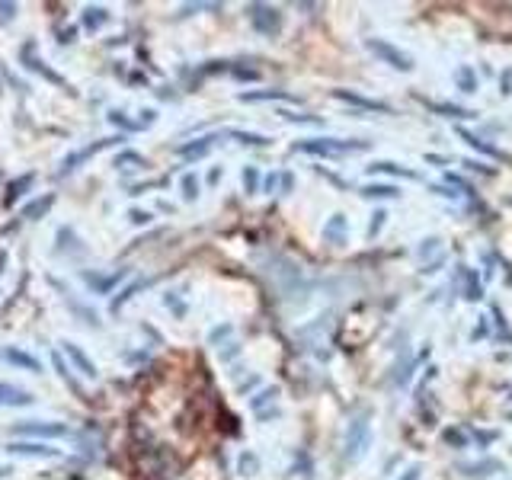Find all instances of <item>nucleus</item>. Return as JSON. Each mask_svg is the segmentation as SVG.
Wrapping results in <instances>:
<instances>
[{
	"label": "nucleus",
	"instance_id": "obj_1",
	"mask_svg": "<svg viewBox=\"0 0 512 480\" xmlns=\"http://www.w3.org/2000/svg\"><path fill=\"white\" fill-rule=\"evenodd\" d=\"M368 445H372V410H362V413H356L349 420V426H346V439H343V458L349 461V464H356V461H362L365 458V452H368Z\"/></svg>",
	"mask_w": 512,
	"mask_h": 480
},
{
	"label": "nucleus",
	"instance_id": "obj_2",
	"mask_svg": "<svg viewBox=\"0 0 512 480\" xmlns=\"http://www.w3.org/2000/svg\"><path fill=\"white\" fill-rule=\"evenodd\" d=\"M372 141H346V138H304L295 144V151L311 154V157H343V154H356V151H368Z\"/></svg>",
	"mask_w": 512,
	"mask_h": 480
},
{
	"label": "nucleus",
	"instance_id": "obj_3",
	"mask_svg": "<svg viewBox=\"0 0 512 480\" xmlns=\"http://www.w3.org/2000/svg\"><path fill=\"white\" fill-rule=\"evenodd\" d=\"M10 432L16 439H61L68 436V423H55V420H23V423H13Z\"/></svg>",
	"mask_w": 512,
	"mask_h": 480
},
{
	"label": "nucleus",
	"instance_id": "obj_4",
	"mask_svg": "<svg viewBox=\"0 0 512 480\" xmlns=\"http://www.w3.org/2000/svg\"><path fill=\"white\" fill-rule=\"evenodd\" d=\"M247 20L260 36H279L282 29V13L269 4H247Z\"/></svg>",
	"mask_w": 512,
	"mask_h": 480
},
{
	"label": "nucleus",
	"instance_id": "obj_5",
	"mask_svg": "<svg viewBox=\"0 0 512 480\" xmlns=\"http://www.w3.org/2000/svg\"><path fill=\"white\" fill-rule=\"evenodd\" d=\"M365 45H368V52L381 58L384 64H391L394 71H413V58L407 52H400V48L391 45L388 39H365Z\"/></svg>",
	"mask_w": 512,
	"mask_h": 480
},
{
	"label": "nucleus",
	"instance_id": "obj_6",
	"mask_svg": "<svg viewBox=\"0 0 512 480\" xmlns=\"http://www.w3.org/2000/svg\"><path fill=\"white\" fill-rule=\"evenodd\" d=\"M333 100L349 103V106L365 109V112H384V116H394V109H391L388 103L372 100V96H362V93H356V90H333Z\"/></svg>",
	"mask_w": 512,
	"mask_h": 480
},
{
	"label": "nucleus",
	"instance_id": "obj_7",
	"mask_svg": "<svg viewBox=\"0 0 512 480\" xmlns=\"http://www.w3.org/2000/svg\"><path fill=\"white\" fill-rule=\"evenodd\" d=\"M116 141H122V138H100L96 144H90V148H84V151H77V154H68L61 160V176H68V173H74L80 164H84L87 157H93V154H100V151H106V148H112Z\"/></svg>",
	"mask_w": 512,
	"mask_h": 480
},
{
	"label": "nucleus",
	"instance_id": "obj_8",
	"mask_svg": "<svg viewBox=\"0 0 512 480\" xmlns=\"http://www.w3.org/2000/svg\"><path fill=\"white\" fill-rule=\"evenodd\" d=\"M7 452L10 455H20V458H58L61 452L58 448H52V445H45V442H10L7 445Z\"/></svg>",
	"mask_w": 512,
	"mask_h": 480
},
{
	"label": "nucleus",
	"instance_id": "obj_9",
	"mask_svg": "<svg viewBox=\"0 0 512 480\" xmlns=\"http://www.w3.org/2000/svg\"><path fill=\"white\" fill-rule=\"evenodd\" d=\"M55 288H58V292H61V301H64V304H68V308H71V311H74V314H77L80 320H84V324H87V327H93V330H100V317H96V311H90V308H87V304H80V301H77V298H74V295L68 292V288H61L58 282H55Z\"/></svg>",
	"mask_w": 512,
	"mask_h": 480
},
{
	"label": "nucleus",
	"instance_id": "obj_10",
	"mask_svg": "<svg viewBox=\"0 0 512 480\" xmlns=\"http://www.w3.org/2000/svg\"><path fill=\"white\" fill-rule=\"evenodd\" d=\"M240 103H272V100H282V103H298V96L285 93V90H244L237 96Z\"/></svg>",
	"mask_w": 512,
	"mask_h": 480
},
{
	"label": "nucleus",
	"instance_id": "obj_11",
	"mask_svg": "<svg viewBox=\"0 0 512 480\" xmlns=\"http://www.w3.org/2000/svg\"><path fill=\"white\" fill-rule=\"evenodd\" d=\"M458 138H461L464 144H471L474 151H480V154L493 157V160H506V154H503L500 148H496V144H490V141H484L480 135H474L471 128H461V125H458Z\"/></svg>",
	"mask_w": 512,
	"mask_h": 480
},
{
	"label": "nucleus",
	"instance_id": "obj_12",
	"mask_svg": "<svg viewBox=\"0 0 512 480\" xmlns=\"http://www.w3.org/2000/svg\"><path fill=\"white\" fill-rule=\"evenodd\" d=\"M32 400H36V397H32L29 391L16 388V384L0 381V407H29Z\"/></svg>",
	"mask_w": 512,
	"mask_h": 480
},
{
	"label": "nucleus",
	"instance_id": "obj_13",
	"mask_svg": "<svg viewBox=\"0 0 512 480\" xmlns=\"http://www.w3.org/2000/svg\"><path fill=\"white\" fill-rule=\"evenodd\" d=\"M324 240L333 247H343L346 240H349V221L346 215H333L327 224H324Z\"/></svg>",
	"mask_w": 512,
	"mask_h": 480
},
{
	"label": "nucleus",
	"instance_id": "obj_14",
	"mask_svg": "<svg viewBox=\"0 0 512 480\" xmlns=\"http://www.w3.org/2000/svg\"><path fill=\"white\" fill-rule=\"evenodd\" d=\"M10 365H16V368H23V372H32V375H39L42 372V362L36 359V356H29V352H23V349H13V346H7L4 352H0Z\"/></svg>",
	"mask_w": 512,
	"mask_h": 480
},
{
	"label": "nucleus",
	"instance_id": "obj_15",
	"mask_svg": "<svg viewBox=\"0 0 512 480\" xmlns=\"http://www.w3.org/2000/svg\"><path fill=\"white\" fill-rule=\"evenodd\" d=\"M128 276V269H116V272H109V276H96V272H84V282L93 288L96 295H109V288L122 282Z\"/></svg>",
	"mask_w": 512,
	"mask_h": 480
},
{
	"label": "nucleus",
	"instance_id": "obj_16",
	"mask_svg": "<svg viewBox=\"0 0 512 480\" xmlns=\"http://www.w3.org/2000/svg\"><path fill=\"white\" fill-rule=\"evenodd\" d=\"M61 346H64V352H68V359L77 365V372L84 375V378H96V375H100V372H96V365L90 362V356H87V352L80 349L77 343H61Z\"/></svg>",
	"mask_w": 512,
	"mask_h": 480
},
{
	"label": "nucleus",
	"instance_id": "obj_17",
	"mask_svg": "<svg viewBox=\"0 0 512 480\" xmlns=\"http://www.w3.org/2000/svg\"><path fill=\"white\" fill-rule=\"evenodd\" d=\"M23 61H26V68H29V71H36V74H42L45 80H52V84L64 87V77H61V74H55L52 68H48V64H45L42 58L32 55V45H26V48H23Z\"/></svg>",
	"mask_w": 512,
	"mask_h": 480
},
{
	"label": "nucleus",
	"instance_id": "obj_18",
	"mask_svg": "<svg viewBox=\"0 0 512 480\" xmlns=\"http://www.w3.org/2000/svg\"><path fill=\"white\" fill-rule=\"evenodd\" d=\"M461 282H464V298H468V301L484 298V285H480V276L471 266H461Z\"/></svg>",
	"mask_w": 512,
	"mask_h": 480
},
{
	"label": "nucleus",
	"instance_id": "obj_19",
	"mask_svg": "<svg viewBox=\"0 0 512 480\" xmlns=\"http://www.w3.org/2000/svg\"><path fill=\"white\" fill-rule=\"evenodd\" d=\"M432 112H439V116L445 119H471L474 112L471 109H464V106H455V103H432V100H423Z\"/></svg>",
	"mask_w": 512,
	"mask_h": 480
},
{
	"label": "nucleus",
	"instance_id": "obj_20",
	"mask_svg": "<svg viewBox=\"0 0 512 480\" xmlns=\"http://www.w3.org/2000/svg\"><path fill=\"white\" fill-rule=\"evenodd\" d=\"M365 199H397L400 196V189L397 186H388V183H368L359 189Z\"/></svg>",
	"mask_w": 512,
	"mask_h": 480
},
{
	"label": "nucleus",
	"instance_id": "obj_21",
	"mask_svg": "<svg viewBox=\"0 0 512 480\" xmlns=\"http://www.w3.org/2000/svg\"><path fill=\"white\" fill-rule=\"evenodd\" d=\"M52 205H55V196H52V192H45V196H42V199H36V202H29V205L23 208V212H20V215H23L26 221H36V218H39V215H45V212H48V208H52Z\"/></svg>",
	"mask_w": 512,
	"mask_h": 480
},
{
	"label": "nucleus",
	"instance_id": "obj_22",
	"mask_svg": "<svg viewBox=\"0 0 512 480\" xmlns=\"http://www.w3.org/2000/svg\"><path fill=\"white\" fill-rule=\"evenodd\" d=\"M455 84L461 93H477V74L471 64H461V68L455 71Z\"/></svg>",
	"mask_w": 512,
	"mask_h": 480
},
{
	"label": "nucleus",
	"instance_id": "obj_23",
	"mask_svg": "<svg viewBox=\"0 0 512 480\" xmlns=\"http://www.w3.org/2000/svg\"><path fill=\"white\" fill-rule=\"evenodd\" d=\"M372 173H391V176H410V180H416L420 173H413V170H407V167H400V164H394V160H375L372 167H368Z\"/></svg>",
	"mask_w": 512,
	"mask_h": 480
},
{
	"label": "nucleus",
	"instance_id": "obj_24",
	"mask_svg": "<svg viewBox=\"0 0 512 480\" xmlns=\"http://www.w3.org/2000/svg\"><path fill=\"white\" fill-rule=\"evenodd\" d=\"M228 138H237L240 144H253V148H266L269 144V138L266 135H256V132H240V128H228V132H224Z\"/></svg>",
	"mask_w": 512,
	"mask_h": 480
},
{
	"label": "nucleus",
	"instance_id": "obj_25",
	"mask_svg": "<svg viewBox=\"0 0 512 480\" xmlns=\"http://www.w3.org/2000/svg\"><path fill=\"white\" fill-rule=\"evenodd\" d=\"M212 144H215V135H205V138H199L196 144H183L180 154H183V157H202V154L212 151Z\"/></svg>",
	"mask_w": 512,
	"mask_h": 480
},
{
	"label": "nucleus",
	"instance_id": "obj_26",
	"mask_svg": "<svg viewBox=\"0 0 512 480\" xmlns=\"http://www.w3.org/2000/svg\"><path fill=\"white\" fill-rule=\"evenodd\" d=\"M109 23V13L103 7H87L84 10V26L87 29H103Z\"/></svg>",
	"mask_w": 512,
	"mask_h": 480
},
{
	"label": "nucleus",
	"instance_id": "obj_27",
	"mask_svg": "<svg viewBox=\"0 0 512 480\" xmlns=\"http://www.w3.org/2000/svg\"><path fill=\"white\" fill-rule=\"evenodd\" d=\"M116 167L119 170H141V167H148V160H144L141 154H135V151H125V154L116 157Z\"/></svg>",
	"mask_w": 512,
	"mask_h": 480
},
{
	"label": "nucleus",
	"instance_id": "obj_28",
	"mask_svg": "<svg viewBox=\"0 0 512 480\" xmlns=\"http://www.w3.org/2000/svg\"><path fill=\"white\" fill-rule=\"evenodd\" d=\"M29 186H32V173H23L20 180H13V183H10V189H7V205H13L16 199H20Z\"/></svg>",
	"mask_w": 512,
	"mask_h": 480
},
{
	"label": "nucleus",
	"instance_id": "obj_29",
	"mask_svg": "<svg viewBox=\"0 0 512 480\" xmlns=\"http://www.w3.org/2000/svg\"><path fill=\"white\" fill-rule=\"evenodd\" d=\"M503 464L500 461H477V464H464V471L471 477H490V471H500Z\"/></svg>",
	"mask_w": 512,
	"mask_h": 480
},
{
	"label": "nucleus",
	"instance_id": "obj_30",
	"mask_svg": "<svg viewBox=\"0 0 512 480\" xmlns=\"http://www.w3.org/2000/svg\"><path fill=\"white\" fill-rule=\"evenodd\" d=\"M279 116H282V119H288V122H304V125H324V119H320V116H308V112H288V109H282Z\"/></svg>",
	"mask_w": 512,
	"mask_h": 480
},
{
	"label": "nucleus",
	"instance_id": "obj_31",
	"mask_svg": "<svg viewBox=\"0 0 512 480\" xmlns=\"http://www.w3.org/2000/svg\"><path fill=\"white\" fill-rule=\"evenodd\" d=\"M52 362H55V368H58V375H61L64 381H68V384H71V388H74V391H77L80 397H84V391H80V384H77V381H74V375H71V368L64 365V359L58 356V352H55V356H52Z\"/></svg>",
	"mask_w": 512,
	"mask_h": 480
},
{
	"label": "nucleus",
	"instance_id": "obj_32",
	"mask_svg": "<svg viewBox=\"0 0 512 480\" xmlns=\"http://www.w3.org/2000/svg\"><path fill=\"white\" fill-rule=\"evenodd\" d=\"M109 122H112V125H122V128H128V132H138V128H144L141 122H132V119H128L125 112H119V109H116V112H109Z\"/></svg>",
	"mask_w": 512,
	"mask_h": 480
},
{
	"label": "nucleus",
	"instance_id": "obj_33",
	"mask_svg": "<svg viewBox=\"0 0 512 480\" xmlns=\"http://www.w3.org/2000/svg\"><path fill=\"white\" fill-rule=\"evenodd\" d=\"M442 439L452 445V448H468V436H464L461 429H445L442 432Z\"/></svg>",
	"mask_w": 512,
	"mask_h": 480
},
{
	"label": "nucleus",
	"instance_id": "obj_34",
	"mask_svg": "<svg viewBox=\"0 0 512 480\" xmlns=\"http://www.w3.org/2000/svg\"><path fill=\"white\" fill-rule=\"evenodd\" d=\"M199 196V180H196V173H186L183 176V199H196Z\"/></svg>",
	"mask_w": 512,
	"mask_h": 480
},
{
	"label": "nucleus",
	"instance_id": "obj_35",
	"mask_svg": "<svg viewBox=\"0 0 512 480\" xmlns=\"http://www.w3.org/2000/svg\"><path fill=\"white\" fill-rule=\"evenodd\" d=\"M144 285H148V282H144V279H138L135 285H128V288H125V292H122V295H119L116 301H112V311H119V308H122V304H125L128 298H132V295L138 292V288H144Z\"/></svg>",
	"mask_w": 512,
	"mask_h": 480
},
{
	"label": "nucleus",
	"instance_id": "obj_36",
	"mask_svg": "<svg viewBox=\"0 0 512 480\" xmlns=\"http://www.w3.org/2000/svg\"><path fill=\"white\" fill-rule=\"evenodd\" d=\"M439 247H442L439 237H426L423 247H420V260H426V256H432V253H439Z\"/></svg>",
	"mask_w": 512,
	"mask_h": 480
},
{
	"label": "nucleus",
	"instance_id": "obj_37",
	"mask_svg": "<svg viewBox=\"0 0 512 480\" xmlns=\"http://www.w3.org/2000/svg\"><path fill=\"white\" fill-rule=\"evenodd\" d=\"M256 186H260V170H256V167H247V170H244V189H247V192H256Z\"/></svg>",
	"mask_w": 512,
	"mask_h": 480
},
{
	"label": "nucleus",
	"instance_id": "obj_38",
	"mask_svg": "<svg viewBox=\"0 0 512 480\" xmlns=\"http://www.w3.org/2000/svg\"><path fill=\"white\" fill-rule=\"evenodd\" d=\"M448 183H455V186H458V189L464 192V196H471V199H474V186H471L468 180H461L458 173H448Z\"/></svg>",
	"mask_w": 512,
	"mask_h": 480
},
{
	"label": "nucleus",
	"instance_id": "obj_39",
	"mask_svg": "<svg viewBox=\"0 0 512 480\" xmlns=\"http://www.w3.org/2000/svg\"><path fill=\"white\" fill-rule=\"evenodd\" d=\"M384 218H388V212H375V215H372V224H368V237H378Z\"/></svg>",
	"mask_w": 512,
	"mask_h": 480
},
{
	"label": "nucleus",
	"instance_id": "obj_40",
	"mask_svg": "<svg viewBox=\"0 0 512 480\" xmlns=\"http://www.w3.org/2000/svg\"><path fill=\"white\" fill-rule=\"evenodd\" d=\"M16 16V4H0V23H10Z\"/></svg>",
	"mask_w": 512,
	"mask_h": 480
},
{
	"label": "nucleus",
	"instance_id": "obj_41",
	"mask_svg": "<svg viewBox=\"0 0 512 480\" xmlns=\"http://www.w3.org/2000/svg\"><path fill=\"white\" fill-rule=\"evenodd\" d=\"M240 471H244V474H253V471H256V455H244V458H240Z\"/></svg>",
	"mask_w": 512,
	"mask_h": 480
},
{
	"label": "nucleus",
	"instance_id": "obj_42",
	"mask_svg": "<svg viewBox=\"0 0 512 480\" xmlns=\"http://www.w3.org/2000/svg\"><path fill=\"white\" fill-rule=\"evenodd\" d=\"M128 218H132V224H148L151 221V215L148 212H138V208H132V212H128Z\"/></svg>",
	"mask_w": 512,
	"mask_h": 480
},
{
	"label": "nucleus",
	"instance_id": "obj_43",
	"mask_svg": "<svg viewBox=\"0 0 512 480\" xmlns=\"http://www.w3.org/2000/svg\"><path fill=\"white\" fill-rule=\"evenodd\" d=\"M420 474H423V468H420V464H413V468L404 477H400V480H420Z\"/></svg>",
	"mask_w": 512,
	"mask_h": 480
},
{
	"label": "nucleus",
	"instance_id": "obj_44",
	"mask_svg": "<svg viewBox=\"0 0 512 480\" xmlns=\"http://www.w3.org/2000/svg\"><path fill=\"white\" fill-rule=\"evenodd\" d=\"M509 87H512V74L503 77V93H509Z\"/></svg>",
	"mask_w": 512,
	"mask_h": 480
}]
</instances>
